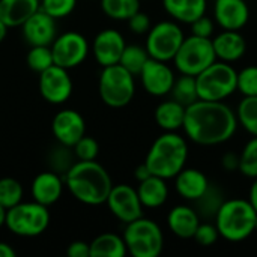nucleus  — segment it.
<instances>
[{"mask_svg":"<svg viewBox=\"0 0 257 257\" xmlns=\"http://www.w3.org/2000/svg\"><path fill=\"white\" fill-rule=\"evenodd\" d=\"M98 92L105 105L122 108L128 105L136 95L134 75L119 63L104 66L99 74Z\"/></svg>","mask_w":257,"mask_h":257,"instance_id":"nucleus-7","label":"nucleus"},{"mask_svg":"<svg viewBox=\"0 0 257 257\" xmlns=\"http://www.w3.org/2000/svg\"><path fill=\"white\" fill-rule=\"evenodd\" d=\"M223 202H224L223 193L215 185H209L205 194L199 200H196V206H197L196 211L200 215V218H205V220L215 218Z\"/></svg>","mask_w":257,"mask_h":257,"instance_id":"nucleus-31","label":"nucleus"},{"mask_svg":"<svg viewBox=\"0 0 257 257\" xmlns=\"http://www.w3.org/2000/svg\"><path fill=\"white\" fill-rule=\"evenodd\" d=\"M23 197H24V190L20 181H17L15 178L0 179V205L6 211L21 203Z\"/></svg>","mask_w":257,"mask_h":257,"instance_id":"nucleus-33","label":"nucleus"},{"mask_svg":"<svg viewBox=\"0 0 257 257\" xmlns=\"http://www.w3.org/2000/svg\"><path fill=\"white\" fill-rule=\"evenodd\" d=\"M214 20L223 30H241L250 20L245 0H215Z\"/></svg>","mask_w":257,"mask_h":257,"instance_id":"nucleus-18","label":"nucleus"},{"mask_svg":"<svg viewBox=\"0 0 257 257\" xmlns=\"http://www.w3.org/2000/svg\"><path fill=\"white\" fill-rule=\"evenodd\" d=\"M151 59L146 47H140V45H126L122 57L119 60V65H122L126 71H130L134 77L140 75L142 69L145 68L146 62Z\"/></svg>","mask_w":257,"mask_h":257,"instance_id":"nucleus-30","label":"nucleus"},{"mask_svg":"<svg viewBox=\"0 0 257 257\" xmlns=\"http://www.w3.org/2000/svg\"><path fill=\"white\" fill-rule=\"evenodd\" d=\"M123 241L133 257H158L164 248V235L158 223L140 217L125 224Z\"/></svg>","mask_w":257,"mask_h":257,"instance_id":"nucleus-5","label":"nucleus"},{"mask_svg":"<svg viewBox=\"0 0 257 257\" xmlns=\"http://www.w3.org/2000/svg\"><path fill=\"white\" fill-rule=\"evenodd\" d=\"M163 6L173 20L191 24L206 14L208 0H163Z\"/></svg>","mask_w":257,"mask_h":257,"instance_id":"nucleus-24","label":"nucleus"},{"mask_svg":"<svg viewBox=\"0 0 257 257\" xmlns=\"http://www.w3.org/2000/svg\"><path fill=\"white\" fill-rule=\"evenodd\" d=\"M17 251L6 242H0V257H15Z\"/></svg>","mask_w":257,"mask_h":257,"instance_id":"nucleus-46","label":"nucleus"},{"mask_svg":"<svg viewBox=\"0 0 257 257\" xmlns=\"http://www.w3.org/2000/svg\"><path fill=\"white\" fill-rule=\"evenodd\" d=\"M254 229H256V232H257V217H256V227H254Z\"/></svg>","mask_w":257,"mask_h":257,"instance_id":"nucleus-49","label":"nucleus"},{"mask_svg":"<svg viewBox=\"0 0 257 257\" xmlns=\"http://www.w3.org/2000/svg\"><path fill=\"white\" fill-rule=\"evenodd\" d=\"M184 39V30L175 21H161L148 32L145 47L152 59L170 62L175 59Z\"/></svg>","mask_w":257,"mask_h":257,"instance_id":"nucleus-10","label":"nucleus"},{"mask_svg":"<svg viewBox=\"0 0 257 257\" xmlns=\"http://www.w3.org/2000/svg\"><path fill=\"white\" fill-rule=\"evenodd\" d=\"M217 60L212 39L190 35L184 39L181 48L178 50L173 63L181 74L199 75L208 66Z\"/></svg>","mask_w":257,"mask_h":257,"instance_id":"nucleus-9","label":"nucleus"},{"mask_svg":"<svg viewBox=\"0 0 257 257\" xmlns=\"http://www.w3.org/2000/svg\"><path fill=\"white\" fill-rule=\"evenodd\" d=\"M128 27L133 33L136 35H145L151 30L152 24H151V18L148 14L139 11L136 12L130 20H128Z\"/></svg>","mask_w":257,"mask_h":257,"instance_id":"nucleus-40","label":"nucleus"},{"mask_svg":"<svg viewBox=\"0 0 257 257\" xmlns=\"http://www.w3.org/2000/svg\"><path fill=\"white\" fill-rule=\"evenodd\" d=\"M218 238H220V232L215 223L212 224L209 221H205V223L200 221L193 239H196V242L202 247H211L218 241Z\"/></svg>","mask_w":257,"mask_h":257,"instance_id":"nucleus-39","label":"nucleus"},{"mask_svg":"<svg viewBox=\"0 0 257 257\" xmlns=\"http://www.w3.org/2000/svg\"><path fill=\"white\" fill-rule=\"evenodd\" d=\"M236 111L223 101L197 99L185 110V136L200 146L221 145L233 137L238 128Z\"/></svg>","mask_w":257,"mask_h":257,"instance_id":"nucleus-1","label":"nucleus"},{"mask_svg":"<svg viewBox=\"0 0 257 257\" xmlns=\"http://www.w3.org/2000/svg\"><path fill=\"white\" fill-rule=\"evenodd\" d=\"M50 47L54 65L62 66L68 71L81 65L90 50L87 39L78 32H65L62 35H57Z\"/></svg>","mask_w":257,"mask_h":257,"instance_id":"nucleus-11","label":"nucleus"},{"mask_svg":"<svg viewBox=\"0 0 257 257\" xmlns=\"http://www.w3.org/2000/svg\"><path fill=\"white\" fill-rule=\"evenodd\" d=\"M152 173H151V170H149V167L146 166V163H143V164H140L136 170H134V178L139 181V182H142V181H145V179H148L149 176H151Z\"/></svg>","mask_w":257,"mask_h":257,"instance_id":"nucleus-44","label":"nucleus"},{"mask_svg":"<svg viewBox=\"0 0 257 257\" xmlns=\"http://www.w3.org/2000/svg\"><path fill=\"white\" fill-rule=\"evenodd\" d=\"M63 179L72 197L89 206L105 203L113 188L108 172L95 160L75 161L63 175Z\"/></svg>","mask_w":257,"mask_h":257,"instance_id":"nucleus-2","label":"nucleus"},{"mask_svg":"<svg viewBox=\"0 0 257 257\" xmlns=\"http://www.w3.org/2000/svg\"><path fill=\"white\" fill-rule=\"evenodd\" d=\"M185 110L187 107L175 99L163 101L155 108V122L164 131H178L184 126Z\"/></svg>","mask_w":257,"mask_h":257,"instance_id":"nucleus-26","label":"nucleus"},{"mask_svg":"<svg viewBox=\"0 0 257 257\" xmlns=\"http://www.w3.org/2000/svg\"><path fill=\"white\" fill-rule=\"evenodd\" d=\"M137 193H139L143 208H149V209L163 206L169 197V188H167L166 179L155 176V175H151L148 179L139 182Z\"/></svg>","mask_w":257,"mask_h":257,"instance_id":"nucleus-25","label":"nucleus"},{"mask_svg":"<svg viewBox=\"0 0 257 257\" xmlns=\"http://www.w3.org/2000/svg\"><path fill=\"white\" fill-rule=\"evenodd\" d=\"M77 0H41V9L56 20L66 18L74 12Z\"/></svg>","mask_w":257,"mask_h":257,"instance_id":"nucleus-36","label":"nucleus"},{"mask_svg":"<svg viewBox=\"0 0 257 257\" xmlns=\"http://www.w3.org/2000/svg\"><path fill=\"white\" fill-rule=\"evenodd\" d=\"M256 209L248 200L230 199L223 202L214 221L221 238L239 242L256 232Z\"/></svg>","mask_w":257,"mask_h":257,"instance_id":"nucleus-4","label":"nucleus"},{"mask_svg":"<svg viewBox=\"0 0 257 257\" xmlns=\"http://www.w3.org/2000/svg\"><path fill=\"white\" fill-rule=\"evenodd\" d=\"M170 93H172V99L181 102L185 107L191 105L193 102H196L199 99L196 77L181 74V77H178L175 80V84H173Z\"/></svg>","mask_w":257,"mask_h":257,"instance_id":"nucleus-28","label":"nucleus"},{"mask_svg":"<svg viewBox=\"0 0 257 257\" xmlns=\"http://www.w3.org/2000/svg\"><path fill=\"white\" fill-rule=\"evenodd\" d=\"M199 99L224 101L238 90V71L227 62L215 60L196 75Z\"/></svg>","mask_w":257,"mask_h":257,"instance_id":"nucleus-6","label":"nucleus"},{"mask_svg":"<svg viewBox=\"0 0 257 257\" xmlns=\"http://www.w3.org/2000/svg\"><path fill=\"white\" fill-rule=\"evenodd\" d=\"M248 202L251 203V206L256 209L257 212V178H254L251 187H250V193H248Z\"/></svg>","mask_w":257,"mask_h":257,"instance_id":"nucleus-45","label":"nucleus"},{"mask_svg":"<svg viewBox=\"0 0 257 257\" xmlns=\"http://www.w3.org/2000/svg\"><path fill=\"white\" fill-rule=\"evenodd\" d=\"M41 0H0V18L11 27H21L36 11Z\"/></svg>","mask_w":257,"mask_h":257,"instance_id":"nucleus-23","label":"nucleus"},{"mask_svg":"<svg viewBox=\"0 0 257 257\" xmlns=\"http://www.w3.org/2000/svg\"><path fill=\"white\" fill-rule=\"evenodd\" d=\"M102 12L116 21H128L140 11V0H101Z\"/></svg>","mask_w":257,"mask_h":257,"instance_id":"nucleus-29","label":"nucleus"},{"mask_svg":"<svg viewBox=\"0 0 257 257\" xmlns=\"http://www.w3.org/2000/svg\"><path fill=\"white\" fill-rule=\"evenodd\" d=\"M5 226L11 230V233L21 238L39 236L50 226L48 206H44L35 200L21 202L6 211Z\"/></svg>","mask_w":257,"mask_h":257,"instance_id":"nucleus-8","label":"nucleus"},{"mask_svg":"<svg viewBox=\"0 0 257 257\" xmlns=\"http://www.w3.org/2000/svg\"><path fill=\"white\" fill-rule=\"evenodd\" d=\"M74 155L80 161H93L99 154V145L93 137L83 136L74 146Z\"/></svg>","mask_w":257,"mask_h":257,"instance_id":"nucleus-38","label":"nucleus"},{"mask_svg":"<svg viewBox=\"0 0 257 257\" xmlns=\"http://www.w3.org/2000/svg\"><path fill=\"white\" fill-rule=\"evenodd\" d=\"M188 160V143L176 134V131H166L152 143L148 155L146 166L151 173L163 179H175V176L185 167Z\"/></svg>","mask_w":257,"mask_h":257,"instance_id":"nucleus-3","label":"nucleus"},{"mask_svg":"<svg viewBox=\"0 0 257 257\" xmlns=\"http://www.w3.org/2000/svg\"><path fill=\"white\" fill-rule=\"evenodd\" d=\"M26 62L32 71L41 74L42 71H45L54 65L51 47L50 45H33V47H30L27 57H26Z\"/></svg>","mask_w":257,"mask_h":257,"instance_id":"nucleus-34","label":"nucleus"},{"mask_svg":"<svg viewBox=\"0 0 257 257\" xmlns=\"http://www.w3.org/2000/svg\"><path fill=\"white\" fill-rule=\"evenodd\" d=\"M39 92L41 96L54 105L66 102L72 95V80L68 69L53 65L39 74Z\"/></svg>","mask_w":257,"mask_h":257,"instance_id":"nucleus-13","label":"nucleus"},{"mask_svg":"<svg viewBox=\"0 0 257 257\" xmlns=\"http://www.w3.org/2000/svg\"><path fill=\"white\" fill-rule=\"evenodd\" d=\"M56 18L44 12L42 9L36 11L23 26V36L30 47L33 45H51L57 38V24Z\"/></svg>","mask_w":257,"mask_h":257,"instance_id":"nucleus-17","label":"nucleus"},{"mask_svg":"<svg viewBox=\"0 0 257 257\" xmlns=\"http://www.w3.org/2000/svg\"><path fill=\"white\" fill-rule=\"evenodd\" d=\"M105 203L110 212L123 224L143 217V205L139 197L137 188H133L131 185H113Z\"/></svg>","mask_w":257,"mask_h":257,"instance_id":"nucleus-12","label":"nucleus"},{"mask_svg":"<svg viewBox=\"0 0 257 257\" xmlns=\"http://www.w3.org/2000/svg\"><path fill=\"white\" fill-rule=\"evenodd\" d=\"M5 221H6V209L0 205V227L5 226Z\"/></svg>","mask_w":257,"mask_h":257,"instance_id":"nucleus-48","label":"nucleus"},{"mask_svg":"<svg viewBox=\"0 0 257 257\" xmlns=\"http://www.w3.org/2000/svg\"><path fill=\"white\" fill-rule=\"evenodd\" d=\"M238 90L244 96H257V66H245L238 72Z\"/></svg>","mask_w":257,"mask_h":257,"instance_id":"nucleus-37","label":"nucleus"},{"mask_svg":"<svg viewBox=\"0 0 257 257\" xmlns=\"http://www.w3.org/2000/svg\"><path fill=\"white\" fill-rule=\"evenodd\" d=\"M239 172L247 178H257V137L248 140L239 154Z\"/></svg>","mask_w":257,"mask_h":257,"instance_id":"nucleus-35","label":"nucleus"},{"mask_svg":"<svg viewBox=\"0 0 257 257\" xmlns=\"http://www.w3.org/2000/svg\"><path fill=\"white\" fill-rule=\"evenodd\" d=\"M209 179L206 175L197 169H187L184 167L175 176V188L178 194L190 202L199 200L209 187Z\"/></svg>","mask_w":257,"mask_h":257,"instance_id":"nucleus-22","label":"nucleus"},{"mask_svg":"<svg viewBox=\"0 0 257 257\" xmlns=\"http://www.w3.org/2000/svg\"><path fill=\"white\" fill-rule=\"evenodd\" d=\"M125 47L126 44L120 32L114 29H104L95 36L92 42V53L98 65L104 68L119 63Z\"/></svg>","mask_w":257,"mask_h":257,"instance_id":"nucleus-16","label":"nucleus"},{"mask_svg":"<svg viewBox=\"0 0 257 257\" xmlns=\"http://www.w3.org/2000/svg\"><path fill=\"white\" fill-rule=\"evenodd\" d=\"M140 80L143 89L152 96H164L170 93L175 84V72L167 65V62L158 59H149L140 72Z\"/></svg>","mask_w":257,"mask_h":257,"instance_id":"nucleus-14","label":"nucleus"},{"mask_svg":"<svg viewBox=\"0 0 257 257\" xmlns=\"http://www.w3.org/2000/svg\"><path fill=\"white\" fill-rule=\"evenodd\" d=\"M190 26H191V35H196L200 38H211L215 30L214 20L206 17V14L203 17L197 18L196 21H193Z\"/></svg>","mask_w":257,"mask_h":257,"instance_id":"nucleus-41","label":"nucleus"},{"mask_svg":"<svg viewBox=\"0 0 257 257\" xmlns=\"http://www.w3.org/2000/svg\"><path fill=\"white\" fill-rule=\"evenodd\" d=\"M68 257H90V244L84 241H74L66 248Z\"/></svg>","mask_w":257,"mask_h":257,"instance_id":"nucleus-42","label":"nucleus"},{"mask_svg":"<svg viewBox=\"0 0 257 257\" xmlns=\"http://www.w3.org/2000/svg\"><path fill=\"white\" fill-rule=\"evenodd\" d=\"M221 164H223V167L227 172L239 170V155L238 154H233V152H227V154L223 155Z\"/></svg>","mask_w":257,"mask_h":257,"instance_id":"nucleus-43","label":"nucleus"},{"mask_svg":"<svg viewBox=\"0 0 257 257\" xmlns=\"http://www.w3.org/2000/svg\"><path fill=\"white\" fill-rule=\"evenodd\" d=\"M202 218L197 211L187 205L175 206L167 215V226L170 232L181 239H191L200 224Z\"/></svg>","mask_w":257,"mask_h":257,"instance_id":"nucleus-21","label":"nucleus"},{"mask_svg":"<svg viewBox=\"0 0 257 257\" xmlns=\"http://www.w3.org/2000/svg\"><path fill=\"white\" fill-rule=\"evenodd\" d=\"M63 188H65V179L59 173L51 170V172H42L33 179L30 185V193L35 202L44 206H51L62 197Z\"/></svg>","mask_w":257,"mask_h":257,"instance_id":"nucleus-19","label":"nucleus"},{"mask_svg":"<svg viewBox=\"0 0 257 257\" xmlns=\"http://www.w3.org/2000/svg\"><path fill=\"white\" fill-rule=\"evenodd\" d=\"M8 26H6V23L0 18V44L3 42V39L6 38V35H8Z\"/></svg>","mask_w":257,"mask_h":257,"instance_id":"nucleus-47","label":"nucleus"},{"mask_svg":"<svg viewBox=\"0 0 257 257\" xmlns=\"http://www.w3.org/2000/svg\"><path fill=\"white\" fill-rule=\"evenodd\" d=\"M236 117L238 123L247 133L257 137V96H244V99L238 104Z\"/></svg>","mask_w":257,"mask_h":257,"instance_id":"nucleus-32","label":"nucleus"},{"mask_svg":"<svg viewBox=\"0 0 257 257\" xmlns=\"http://www.w3.org/2000/svg\"><path fill=\"white\" fill-rule=\"evenodd\" d=\"M217 60L233 63L239 60L247 51V41L239 30H223L212 39Z\"/></svg>","mask_w":257,"mask_h":257,"instance_id":"nucleus-20","label":"nucleus"},{"mask_svg":"<svg viewBox=\"0 0 257 257\" xmlns=\"http://www.w3.org/2000/svg\"><path fill=\"white\" fill-rule=\"evenodd\" d=\"M128 253L123 236L101 233L90 242V257H123Z\"/></svg>","mask_w":257,"mask_h":257,"instance_id":"nucleus-27","label":"nucleus"},{"mask_svg":"<svg viewBox=\"0 0 257 257\" xmlns=\"http://www.w3.org/2000/svg\"><path fill=\"white\" fill-rule=\"evenodd\" d=\"M51 131L59 145L72 148L83 136H86V122L77 110L65 108L53 117Z\"/></svg>","mask_w":257,"mask_h":257,"instance_id":"nucleus-15","label":"nucleus"}]
</instances>
